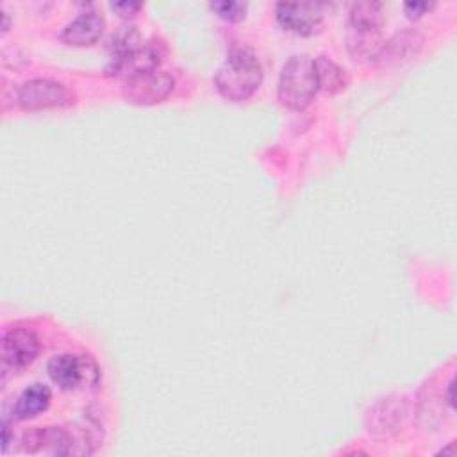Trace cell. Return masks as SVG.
I'll use <instances>...</instances> for the list:
<instances>
[{"label":"cell","instance_id":"obj_1","mask_svg":"<svg viewBox=\"0 0 457 457\" xmlns=\"http://www.w3.org/2000/svg\"><path fill=\"white\" fill-rule=\"evenodd\" d=\"M261 82L262 66L257 55L246 46L230 50L214 75V86L218 93L230 102L248 100L259 89Z\"/></svg>","mask_w":457,"mask_h":457},{"label":"cell","instance_id":"obj_2","mask_svg":"<svg viewBox=\"0 0 457 457\" xmlns=\"http://www.w3.org/2000/svg\"><path fill=\"white\" fill-rule=\"evenodd\" d=\"M320 89L316 61L309 55H291L280 71L278 100L289 109H303Z\"/></svg>","mask_w":457,"mask_h":457},{"label":"cell","instance_id":"obj_3","mask_svg":"<svg viewBox=\"0 0 457 457\" xmlns=\"http://www.w3.org/2000/svg\"><path fill=\"white\" fill-rule=\"evenodd\" d=\"M382 23L384 16L378 2H357L352 5L348 23V50L355 59H375L384 43L380 39Z\"/></svg>","mask_w":457,"mask_h":457},{"label":"cell","instance_id":"obj_4","mask_svg":"<svg viewBox=\"0 0 457 457\" xmlns=\"http://www.w3.org/2000/svg\"><path fill=\"white\" fill-rule=\"evenodd\" d=\"M173 77L161 70H150L125 79L123 98L136 105H154L173 91Z\"/></svg>","mask_w":457,"mask_h":457},{"label":"cell","instance_id":"obj_5","mask_svg":"<svg viewBox=\"0 0 457 457\" xmlns=\"http://www.w3.org/2000/svg\"><path fill=\"white\" fill-rule=\"evenodd\" d=\"M18 104L27 111H43L62 107L71 102V93L55 80L32 79L23 82L16 93Z\"/></svg>","mask_w":457,"mask_h":457},{"label":"cell","instance_id":"obj_6","mask_svg":"<svg viewBox=\"0 0 457 457\" xmlns=\"http://www.w3.org/2000/svg\"><path fill=\"white\" fill-rule=\"evenodd\" d=\"M166 48L164 43L157 37L141 43L137 48H134L132 52L121 55V57H111L105 71L111 75H120V77H132L143 71H150L155 70L164 55Z\"/></svg>","mask_w":457,"mask_h":457},{"label":"cell","instance_id":"obj_7","mask_svg":"<svg viewBox=\"0 0 457 457\" xmlns=\"http://www.w3.org/2000/svg\"><path fill=\"white\" fill-rule=\"evenodd\" d=\"M48 375L61 389H75L84 380L96 382L98 370L91 361H84L71 353L55 355L48 362Z\"/></svg>","mask_w":457,"mask_h":457},{"label":"cell","instance_id":"obj_8","mask_svg":"<svg viewBox=\"0 0 457 457\" xmlns=\"http://www.w3.org/2000/svg\"><path fill=\"white\" fill-rule=\"evenodd\" d=\"M278 23L295 34H314L323 20L321 5L314 2H278L275 7Z\"/></svg>","mask_w":457,"mask_h":457},{"label":"cell","instance_id":"obj_9","mask_svg":"<svg viewBox=\"0 0 457 457\" xmlns=\"http://www.w3.org/2000/svg\"><path fill=\"white\" fill-rule=\"evenodd\" d=\"M39 353V339L34 330L27 327H12L2 337L4 362L11 368H23L30 364Z\"/></svg>","mask_w":457,"mask_h":457},{"label":"cell","instance_id":"obj_10","mask_svg":"<svg viewBox=\"0 0 457 457\" xmlns=\"http://www.w3.org/2000/svg\"><path fill=\"white\" fill-rule=\"evenodd\" d=\"M105 27V20L98 11H82L75 20H71L61 32V41L73 46L93 45L100 39Z\"/></svg>","mask_w":457,"mask_h":457},{"label":"cell","instance_id":"obj_11","mask_svg":"<svg viewBox=\"0 0 457 457\" xmlns=\"http://www.w3.org/2000/svg\"><path fill=\"white\" fill-rule=\"evenodd\" d=\"M50 400H52V393L48 386L36 382L27 389H23V393L18 396V402L14 405V414L20 420L36 418L37 414L46 411V407L50 405Z\"/></svg>","mask_w":457,"mask_h":457},{"label":"cell","instance_id":"obj_12","mask_svg":"<svg viewBox=\"0 0 457 457\" xmlns=\"http://www.w3.org/2000/svg\"><path fill=\"white\" fill-rule=\"evenodd\" d=\"M420 45H421V37L416 32H402L393 36L389 41H384L375 59H380V61L400 59V55L416 52Z\"/></svg>","mask_w":457,"mask_h":457},{"label":"cell","instance_id":"obj_13","mask_svg":"<svg viewBox=\"0 0 457 457\" xmlns=\"http://www.w3.org/2000/svg\"><path fill=\"white\" fill-rule=\"evenodd\" d=\"M316 70H318L320 87L325 89L327 93H337L346 87V82H348L346 70L337 66L334 61L327 59L325 55L316 59Z\"/></svg>","mask_w":457,"mask_h":457},{"label":"cell","instance_id":"obj_14","mask_svg":"<svg viewBox=\"0 0 457 457\" xmlns=\"http://www.w3.org/2000/svg\"><path fill=\"white\" fill-rule=\"evenodd\" d=\"M209 7L221 16L227 21H241L246 14V4L245 2H232V0H225V2H211Z\"/></svg>","mask_w":457,"mask_h":457},{"label":"cell","instance_id":"obj_15","mask_svg":"<svg viewBox=\"0 0 457 457\" xmlns=\"http://www.w3.org/2000/svg\"><path fill=\"white\" fill-rule=\"evenodd\" d=\"M141 7H143V4H139V2H112L111 4V9L125 18L134 16Z\"/></svg>","mask_w":457,"mask_h":457},{"label":"cell","instance_id":"obj_16","mask_svg":"<svg viewBox=\"0 0 457 457\" xmlns=\"http://www.w3.org/2000/svg\"><path fill=\"white\" fill-rule=\"evenodd\" d=\"M432 7H434V4H427V2H407L403 5L409 18H420L423 12L430 11Z\"/></svg>","mask_w":457,"mask_h":457},{"label":"cell","instance_id":"obj_17","mask_svg":"<svg viewBox=\"0 0 457 457\" xmlns=\"http://www.w3.org/2000/svg\"><path fill=\"white\" fill-rule=\"evenodd\" d=\"M453 389H455V382H453V378L448 382V386H446V403L450 405V409H453L455 407V400H453Z\"/></svg>","mask_w":457,"mask_h":457}]
</instances>
